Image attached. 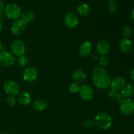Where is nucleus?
<instances>
[{"mask_svg": "<svg viewBox=\"0 0 134 134\" xmlns=\"http://www.w3.org/2000/svg\"><path fill=\"white\" fill-rule=\"evenodd\" d=\"M108 1H114V2H115V1H118V0H108Z\"/></svg>", "mask_w": 134, "mask_h": 134, "instance_id": "nucleus-35", "label": "nucleus"}, {"mask_svg": "<svg viewBox=\"0 0 134 134\" xmlns=\"http://www.w3.org/2000/svg\"><path fill=\"white\" fill-rule=\"evenodd\" d=\"M120 91V94L125 99L130 98L131 96H132L134 93L133 86L131 84L126 83V85L123 86L122 88Z\"/></svg>", "mask_w": 134, "mask_h": 134, "instance_id": "nucleus-19", "label": "nucleus"}, {"mask_svg": "<svg viewBox=\"0 0 134 134\" xmlns=\"http://www.w3.org/2000/svg\"><path fill=\"white\" fill-rule=\"evenodd\" d=\"M92 51V43L90 41H85L80 45L79 52L82 57H88Z\"/></svg>", "mask_w": 134, "mask_h": 134, "instance_id": "nucleus-14", "label": "nucleus"}, {"mask_svg": "<svg viewBox=\"0 0 134 134\" xmlns=\"http://www.w3.org/2000/svg\"><path fill=\"white\" fill-rule=\"evenodd\" d=\"M0 74H1V68H0Z\"/></svg>", "mask_w": 134, "mask_h": 134, "instance_id": "nucleus-37", "label": "nucleus"}, {"mask_svg": "<svg viewBox=\"0 0 134 134\" xmlns=\"http://www.w3.org/2000/svg\"><path fill=\"white\" fill-rule=\"evenodd\" d=\"M3 88L9 96H15L19 94V85L14 81H7L4 83Z\"/></svg>", "mask_w": 134, "mask_h": 134, "instance_id": "nucleus-7", "label": "nucleus"}, {"mask_svg": "<svg viewBox=\"0 0 134 134\" xmlns=\"http://www.w3.org/2000/svg\"><path fill=\"white\" fill-rule=\"evenodd\" d=\"M48 107V103L46 100L43 99H37L34 102L33 108L34 110L39 112H42L44 111Z\"/></svg>", "mask_w": 134, "mask_h": 134, "instance_id": "nucleus-18", "label": "nucleus"}, {"mask_svg": "<svg viewBox=\"0 0 134 134\" xmlns=\"http://www.w3.org/2000/svg\"><path fill=\"white\" fill-rule=\"evenodd\" d=\"M17 100L22 105H28L31 102V97L27 92H21L17 95Z\"/></svg>", "mask_w": 134, "mask_h": 134, "instance_id": "nucleus-16", "label": "nucleus"}, {"mask_svg": "<svg viewBox=\"0 0 134 134\" xmlns=\"http://www.w3.org/2000/svg\"><path fill=\"white\" fill-rule=\"evenodd\" d=\"M0 134H8V133H1Z\"/></svg>", "mask_w": 134, "mask_h": 134, "instance_id": "nucleus-36", "label": "nucleus"}, {"mask_svg": "<svg viewBox=\"0 0 134 134\" xmlns=\"http://www.w3.org/2000/svg\"><path fill=\"white\" fill-rule=\"evenodd\" d=\"M7 104L9 106H14L16 104V99L14 96H9L6 99Z\"/></svg>", "mask_w": 134, "mask_h": 134, "instance_id": "nucleus-29", "label": "nucleus"}, {"mask_svg": "<svg viewBox=\"0 0 134 134\" xmlns=\"http://www.w3.org/2000/svg\"><path fill=\"white\" fill-rule=\"evenodd\" d=\"M92 81L96 87L103 90L110 86L111 79L107 71L103 68H96L92 73Z\"/></svg>", "mask_w": 134, "mask_h": 134, "instance_id": "nucleus-1", "label": "nucleus"}, {"mask_svg": "<svg viewBox=\"0 0 134 134\" xmlns=\"http://www.w3.org/2000/svg\"><path fill=\"white\" fill-rule=\"evenodd\" d=\"M110 50V44L107 41L101 40L96 45V51L98 54L102 56H105Z\"/></svg>", "mask_w": 134, "mask_h": 134, "instance_id": "nucleus-12", "label": "nucleus"}, {"mask_svg": "<svg viewBox=\"0 0 134 134\" xmlns=\"http://www.w3.org/2000/svg\"><path fill=\"white\" fill-rule=\"evenodd\" d=\"M77 11L79 15L82 16H86L90 14V12H91V8H90V5H88L87 3H82L77 6Z\"/></svg>", "mask_w": 134, "mask_h": 134, "instance_id": "nucleus-20", "label": "nucleus"}, {"mask_svg": "<svg viewBox=\"0 0 134 134\" xmlns=\"http://www.w3.org/2000/svg\"><path fill=\"white\" fill-rule=\"evenodd\" d=\"M131 18L132 19V20L134 21V9L131 13Z\"/></svg>", "mask_w": 134, "mask_h": 134, "instance_id": "nucleus-32", "label": "nucleus"}, {"mask_svg": "<svg viewBox=\"0 0 134 134\" xmlns=\"http://www.w3.org/2000/svg\"><path fill=\"white\" fill-rule=\"evenodd\" d=\"M2 27H3V24H2V20H1V18L0 17V32L2 30Z\"/></svg>", "mask_w": 134, "mask_h": 134, "instance_id": "nucleus-33", "label": "nucleus"}, {"mask_svg": "<svg viewBox=\"0 0 134 134\" xmlns=\"http://www.w3.org/2000/svg\"><path fill=\"white\" fill-rule=\"evenodd\" d=\"M126 79L122 77H116L111 81L110 86L111 90H116V91H120L123 86L126 85Z\"/></svg>", "mask_w": 134, "mask_h": 134, "instance_id": "nucleus-13", "label": "nucleus"}, {"mask_svg": "<svg viewBox=\"0 0 134 134\" xmlns=\"http://www.w3.org/2000/svg\"><path fill=\"white\" fill-rule=\"evenodd\" d=\"M99 64L101 68H105L109 64V60L106 56H103L99 58Z\"/></svg>", "mask_w": 134, "mask_h": 134, "instance_id": "nucleus-25", "label": "nucleus"}, {"mask_svg": "<svg viewBox=\"0 0 134 134\" xmlns=\"http://www.w3.org/2000/svg\"><path fill=\"white\" fill-rule=\"evenodd\" d=\"M64 23L69 28H75L79 24V18L73 12H69L65 14L64 17Z\"/></svg>", "mask_w": 134, "mask_h": 134, "instance_id": "nucleus-9", "label": "nucleus"}, {"mask_svg": "<svg viewBox=\"0 0 134 134\" xmlns=\"http://www.w3.org/2000/svg\"><path fill=\"white\" fill-rule=\"evenodd\" d=\"M130 78L131 79L134 81V68L132 69V70L130 72Z\"/></svg>", "mask_w": 134, "mask_h": 134, "instance_id": "nucleus-31", "label": "nucleus"}, {"mask_svg": "<svg viewBox=\"0 0 134 134\" xmlns=\"http://www.w3.org/2000/svg\"><path fill=\"white\" fill-rule=\"evenodd\" d=\"M107 8H108V10L111 13H115L117 10L118 6L115 2H114V1H110L108 3V5H107Z\"/></svg>", "mask_w": 134, "mask_h": 134, "instance_id": "nucleus-28", "label": "nucleus"}, {"mask_svg": "<svg viewBox=\"0 0 134 134\" xmlns=\"http://www.w3.org/2000/svg\"><path fill=\"white\" fill-rule=\"evenodd\" d=\"M4 10H5V5H4V3L3 2L2 0H0V16L3 14Z\"/></svg>", "mask_w": 134, "mask_h": 134, "instance_id": "nucleus-30", "label": "nucleus"}, {"mask_svg": "<svg viewBox=\"0 0 134 134\" xmlns=\"http://www.w3.org/2000/svg\"><path fill=\"white\" fill-rule=\"evenodd\" d=\"M109 96L111 97L113 99H116V102H118L119 103H121L124 100L125 98L122 96V94H120V92L119 91H116V90H111L109 92Z\"/></svg>", "mask_w": 134, "mask_h": 134, "instance_id": "nucleus-22", "label": "nucleus"}, {"mask_svg": "<svg viewBox=\"0 0 134 134\" xmlns=\"http://www.w3.org/2000/svg\"><path fill=\"white\" fill-rule=\"evenodd\" d=\"M3 49V46H2V43H1V42L0 41V52H1V51H2Z\"/></svg>", "mask_w": 134, "mask_h": 134, "instance_id": "nucleus-34", "label": "nucleus"}, {"mask_svg": "<svg viewBox=\"0 0 134 134\" xmlns=\"http://www.w3.org/2000/svg\"><path fill=\"white\" fill-rule=\"evenodd\" d=\"M35 18L34 13L30 10H27L24 12L20 16V20L23 21L25 24H28L32 22Z\"/></svg>", "mask_w": 134, "mask_h": 134, "instance_id": "nucleus-21", "label": "nucleus"}, {"mask_svg": "<svg viewBox=\"0 0 134 134\" xmlns=\"http://www.w3.org/2000/svg\"><path fill=\"white\" fill-rule=\"evenodd\" d=\"M5 15L10 20H17L22 14V10L18 5L10 3L7 5L4 10Z\"/></svg>", "mask_w": 134, "mask_h": 134, "instance_id": "nucleus-3", "label": "nucleus"}, {"mask_svg": "<svg viewBox=\"0 0 134 134\" xmlns=\"http://www.w3.org/2000/svg\"><path fill=\"white\" fill-rule=\"evenodd\" d=\"M96 125L102 130H108L113 124L111 116L106 113H100L95 116L94 119Z\"/></svg>", "mask_w": 134, "mask_h": 134, "instance_id": "nucleus-2", "label": "nucleus"}, {"mask_svg": "<svg viewBox=\"0 0 134 134\" xmlns=\"http://www.w3.org/2000/svg\"><path fill=\"white\" fill-rule=\"evenodd\" d=\"M26 24L20 19L15 20L13 22L10 27V31L13 35L16 36L20 35L24 32L26 29Z\"/></svg>", "mask_w": 134, "mask_h": 134, "instance_id": "nucleus-8", "label": "nucleus"}, {"mask_svg": "<svg viewBox=\"0 0 134 134\" xmlns=\"http://www.w3.org/2000/svg\"><path fill=\"white\" fill-rule=\"evenodd\" d=\"M79 89H80V86L79 85H77V84L73 83L70 84L69 86V90L70 91V92L73 93V94H75V93H77L79 92Z\"/></svg>", "mask_w": 134, "mask_h": 134, "instance_id": "nucleus-26", "label": "nucleus"}, {"mask_svg": "<svg viewBox=\"0 0 134 134\" xmlns=\"http://www.w3.org/2000/svg\"><path fill=\"white\" fill-rule=\"evenodd\" d=\"M10 50L16 56H23L25 54L26 51V47L25 43L22 40H16L12 43L10 45Z\"/></svg>", "mask_w": 134, "mask_h": 134, "instance_id": "nucleus-6", "label": "nucleus"}, {"mask_svg": "<svg viewBox=\"0 0 134 134\" xmlns=\"http://www.w3.org/2000/svg\"><path fill=\"white\" fill-rule=\"evenodd\" d=\"M17 63L21 68H26L29 64V59L26 56L23 55V56H19L18 58Z\"/></svg>", "mask_w": 134, "mask_h": 134, "instance_id": "nucleus-23", "label": "nucleus"}, {"mask_svg": "<svg viewBox=\"0 0 134 134\" xmlns=\"http://www.w3.org/2000/svg\"><path fill=\"white\" fill-rule=\"evenodd\" d=\"M132 32H133V30L130 26H125L123 27L122 33V35L124 37V38L130 37L131 35H132Z\"/></svg>", "mask_w": 134, "mask_h": 134, "instance_id": "nucleus-24", "label": "nucleus"}, {"mask_svg": "<svg viewBox=\"0 0 134 134\" xmlns=\"http://www.w3.org/2000/svg\"><path fill=\"white\" fill-rule=\"evenodd\" d=\"M15 61L14 56L3 48L2 51L0 52V65L5 67H10L14 65Z\"/></svg>", "mask_w": 134, "mask_h": 134, "instance_id": "nucleus-5", "label": "nucleus"}, {"mask_svg": "<svg viewBox=\"0 0 134 134\" xmlns=\"http://www.w3.org/2000/svg\"><path fill=\"white\" fill-rule=\"evenodd\" d=\"M37 71L34 67H28L25 69L23 72V79L27 82H32L37 78Z\"/></svg>", "mask_w": 134, "mask_h": 134, "instance_id": "nucleus-11", "label": "nucleus"}, {"mask_svg": "<svg viewBox=\"0 0 134 134\" xmlns=\"http://www.w3.org/2000/svg\"><path fill=\"white\" fill-rule=\"evenodd\" d=\"M119 111L124 116H130L134 113V102L130 98L124 99L120 103Z\"/></svg>", "mask_w": 134, "mask_h": 134, "instance_id": "nucleus-4", "label": "nucleus"}, {"mask_svg": "<svg viewBox=\"0 0 134 134\" xmlns=\"http://www.w3.org/2000/svg\"><path fill=\"white\" fill-rule=\"evenodd\" d=\"M96 125L94 119H87L84 122V126L87 129H91Z\"/></svg>", "mask_w": 134, "mask_h": 134, "instance_id": "nucleus-27", "label": "nucleus"}, {"mask_svg": "<svg viewBox=\"0 0 134 134\" xmlns=\"http://www.w3.org/2000/svg\"><path fill=\"white\" fill-rule=\"evenodd\" d=\"M72 79L75 83L79 85L85 82L86 76L85 73L81 69H76L72 73Z\"/></svg>", "mask_w": 134, "mask_h": 134, "instance_id": "nucleus-17", "label": "nucleus"}, {"mask_svg": "<svg viewBox=\"0 0 134 134\" xmlns=\"http://www.w3.org/2000/svg\"><path fill=\"white\" fill-rule=\"evenodd\" d=\"M79 93L81 99L85 101L91 100L94 96V90L89 85H84L81 86Z\"/></svg>", "mask_w": 134, "mask_h": 134, "instance_id": "nucleus-10", "label": "nucleus"}, {"mask_svg": "<svg viewBox=\"0 0 134 134\" xmlns=\"http://www.w3.org/2000/svg\"><path fill=\"white\" fill-rule=\"evenodd\" d=\"M120 50L124 53H128L130 52L133 47L132 42L129 38H123L119 44Z\"/></svg>", "mask_w": 134, "mask_h": 134, "instance_id": "nucleus-15", "label": "nucleus"}]
</instances>
